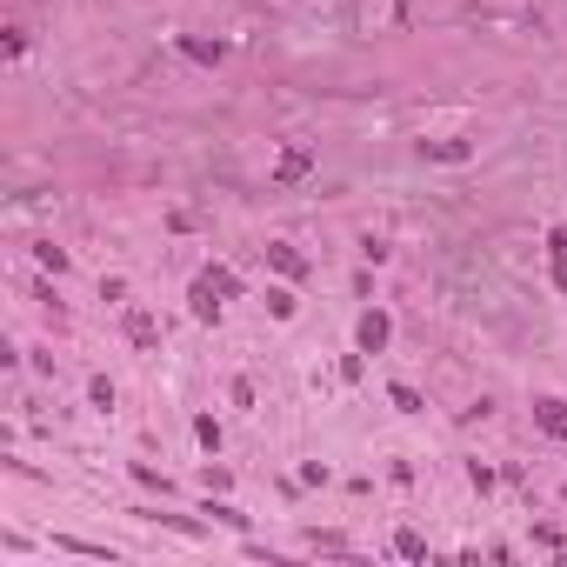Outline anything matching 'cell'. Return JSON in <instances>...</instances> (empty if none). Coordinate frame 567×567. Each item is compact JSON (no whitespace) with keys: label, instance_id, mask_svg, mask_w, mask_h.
<instances>
[{"label":"cell","instance_id":"cell-13","mask_svg":"<svg viewBox=\"0 0 567 567\" xmlns=\"http://www.w3.org/2000/svg\"><path fill=\"white\" fill-rule=\"evenodd\" d=\"M194 434H200V448H220V421H214V414H200Z\"/></svg>","mask_w":567,"mask_h":567},{"label":"cell","instance_id":"cell-14","mask_svg":"<svg viewBox=\"0 0 567 567\" xmlns=\"http://www.w3.org/2000/svg\"><path fill=\"white\" fill-rule=\"evenodd\" d=\"M394 394V407H401V414H421V394L414 387H387Z\"/></svg>","mask_w":567,"mask_h":567},{"label":"cell","instance_id":"cell-5","mask_svg":"<svg viewBox=\"0 0 567 567\" xmlns=\"http://www.w3.org/2000/svg\"><path fill=\"white\" fill-rule=\"evenodd\" d=\"M387 334H394V328H387V314H360V354H381V348H387Z\"/></svg>","mask_w":567,"mask_h":567},{"label":"cell","instance_id":"cell-4","mask_svg":"<svg viewBox=\"0 0 567 567\" xmlns=\"http://www.w3.org/2000/svg\"><path fill=\"white\" fill-rule=\"evenodd\" d=\"M181 54H187V60H200V67H214V60H228V41H200V33H187Z\"/></svg>","mask_w":567,"mask_h":567},{"label":"cell","instance_id":"cell-12","mask_svg":"<svg viewBox=\"0 0 567 567\" xmlns=\"http://www.w3.org/2000/svg\"><path fill=\"white\" fill-rule=\"evenodd\" d=\"M208 281L220 287V301H234V294H240V281H234V274H228V267H208Z\"/></svg>","mask_w":567,"mask_h":567},{"label":"cell","instance_id":"cell-3","mask_svg":"<svg viewBox=\"0 0 567 567\" xmlns=\"http://www.w3.org/2000/svg\"><path fill=\"white\" fill-rule=\"evenodd\" d=\"M307 167H314V147H287L281 161H274V181H301Z\"/></svg>","mask_w":567,"mask_h":567},{"label":"cell","instance_id":"cell-10","mask_svg":"<svg viewBox=\"0 0 567 567\" xmlns=\"http://www.w3.org/2000/svg\"><path fill=\"white\" fill-rule=\"evenodd\" d=\"M547 261H554V281L567 287V234H561V228L547 234Z\"/></svg>","mask_w":567,"mask_h":567},{"label":"cell","instance_id":"cell-6","mask_svg":"<svg viewBox=\"0 0 567 567\" xmlns=\"http://www.w3.org/2000/svg\"><path fill=\"white\" fill-rule=\"evenodd\" d=\"M187 301H194V314H200V321H220V287L208 281V274L194 281V294H187Z\"/></svg>","mask_w":567,"mask_h":567},{"label":"cell","instance_id":"cell-1","mask_svg":"<svg viewBox=\"0 0 567 567\" xmlns=\"http://www.w3.org/2000/svg\"><path fill=\"white\" fill-rule=\"evenodd\" d=\"M407 0H354V33H401Z\"/></svg>","mask_w":567,"mask_h":567},{"label":"cell","instance_id":"cell-2","mask_svg":"<svg viewBox=\"0 0 567 567\" xmlns=\"http://www.w3.org/2000/svg\"><path fill=\"white\" fill-rule=\"evenodd\" d=\"M534 421H541L554 441H567V401H554V394H547V401H534Z\"/></svg>","mask_w":567,"mask_h":567},{"label":"cell","instance_id":"cell-11","mask_svg":"<svg viewBox=\"0 0 567 567\" xmlns=\"http://www.w3.org/2000/svg\"><path fill=\"white\" fill-rule=\"evenodd\" d=\"M394 554H407V561H421V554H427V541L414 534V527H401V534H394Z\"/></svg>","mask_w":567,"mask_h":567},{"label":"cell","instance_id":"cell-7","mask_svg":"<svg viewBox=\"0 0 567 567\" xmlns=\"http://www.w3.org/2000/svg\"><path fill=\"white\" fill-rule=\"evenodd\" d=\"M127 340H134V348H153V340H161V328H153L141 307H127Z\"/></svg>","mask_w":567,"mask_h":567},{"label":"cell","instance_id":"cell-8","mask_svg":"<svg viewBox=\"0 0 567 567\" xmlns=\"http://www.w3.org/2000/svg\"><path fill=\"white\" fill-rule=\"evenodd\" d=\"M421 153H427V161H468V141H421Z\"/></svg>","mask_w":567,"mask_h":567},{"label":"cell","instance_id":"cell-9","mask_svg":"<svg viewBox=\"0 0 567 567\" xmlns=\"http://www.w3.org/2000/svg\"><path fill=\"white\" fill-rule=\"evenodd\" d=\"M267 261L281 267V274H307V261H301L294 247H287V240H274V247H267Z\"/></svg>","mask_w":567,"mask_h":567}]
</instances>
